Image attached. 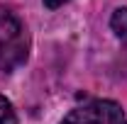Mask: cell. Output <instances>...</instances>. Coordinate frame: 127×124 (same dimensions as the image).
<instances>
[{"label":"cell","mask_w":127,"mask_h":124,"mask_svg":"<svg viewBox=\"0 0 127 124\" xmlns=\"http://www.w3.org/2000/svg\"><path fill=\"white\" fill-rule=\"evenodd\" d=\"M30 37L20 17L0 7V73H10L27 61Z\"/></svg>","instance_id":"cell-1"},{"label":"cell","mask_w":127,"mask_h":124,"mask_svg":"<svg viewBox=\"0 0 127 124\" xmlns=\"http://www.w3.org/2000/svg\"><path fill=\"white\" fill-rule=\"evenodd\" d=\"M61 124H125V112L112 100H93L71 109Z\"/></svg>","instance_id":"cell-2"},{"label":"cell","mask_w":127,"mask_h":124,"mask_svg":"<svg viewBox=\"0 0 127 124\" xmlns=\"http://www.w3.org/2000/svg\"><path fill=\"white\" fill-rule=\"evenodd\" d=\"M110 27L112 32L120 37V39H127V7H117L110 17Z\"/></svg>","instance_id":"cell-3"},{"label":"cell","mask_w":127,"mask_h":124,"mask_svg":"<svg viewBox=\"0 0 127 124\" xmlns=\"http://www.w3.org/2000/svg\"><path fill=\"white\" fill-rule=\"evenodd\" d=\"M0 124H17V112L5 95H0Z\"/></svg>","instance_id":"cell-4"},{"label":"cell","mask_w":127,"mask_h":124,"mask_svg":"<svg viewBox=\"0 0 127 124\" xmlns=\"http://www.w3.org/2000/svg\"><path fill=\"white\" fill-rule=\"evenodd\" d=\"M64 2H68V0H44V5H47L49 10H56V7H61Z\"/></svg>","instance_id":"cell-5"}]
</instances>
